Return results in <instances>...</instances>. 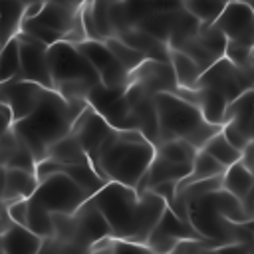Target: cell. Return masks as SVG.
I'll return each mask as SVG.
<instances>
[{
    "label": "cell",
    "instance_id": "obj_1",
    "mask_svg": "<svg viewBox=\"0 0 254 254\" xmlns=\"http://www.w3.org/2000/svg\"><path fill=\"white\" fill-rule=\"evenodd\" d=\"M89 198L105 216L111 236L139 244H147L151 230L167 208L165 198L151 189L139 192L115 181H107Z\"/></svg>",
    "mask_w": 254,
    "mask_h": 254
},
{
    "label": "cell",
    "instance_id": "obj_2",
    "mask_svg": "<svg viewBox=\"0 0 254 254\" xmlns=\"http://www.w3.org/2000/svg\"><path fill=\"white\" fill-rule=\"evenodd\" d=\"M87 105L85 99H65L56 89L42 91L36 107L22 119L12 123L14 135L28 147L38 161L46 159L48 147L71 131L79 111Z\"/></svg>",
    "mask_w": 254,
    "mask_h": 254
},
{
    "label": "cell",
    "instance_id": "obj_3",
    "mask_svg": "<svg viewBox=\"0 0 254 254\" xmlns=\"http://www.w3.org/2000/svg\"><path fill=\"white\" fill-rule=\"evenodd\" d=\"M153 157L155 145L139 129L113 127L89 161L105 181H115L135 189Z\"/></svg>",
    "mask_w": 254,
    "mask_h": 254
},
{
    "label": "cell",
    "instance_id": "obj_4",
    "mask_svg": "<svg viewBox=\"0 0 254 254\" xmlns=\"http://www.w3.org/2000/svg\"><path fill=\"white\" fill-rule=\"evenodd\" d=\"M155 107L159 123V143L169 139H185L192 147L200 149L222 127L206 121L198 105L177 93H155Z\"/></svg>",
    "mask_w": 254,
    "mask_h": 254
},
{
    "label": "cell",
    "instance_id": "obj_5",
    "mask_svg": "<svg viewBox=\"0 0 254 254\" xmlns=\"http://www.w3.org/2000/svg\"><path fill=\"white\" fill-rule=\"evenodd\" d=\"M48 62L52 73V89L65 99H85L91 87L99 83V75L79 48L67 40L48 46Z\"/></svg>",
    "mask_w": 254,
    "mask_h": 254
},
{
    "label": "cell",
    "instance_id": "obj_6",
    "mask_svg": "<svg viewBox=\"0 0 254 254\" xmlns=\"http://www.w3.org/2000/svg\"><path fill=\"white\" fill-rule=\"evenodd\" d=\"M32 198L44 204L50 212H73L89 198V194L64 171H56L38 181Z\"/></svg>",
    "mask_w": 254,
    "mask_h": 254
},
{
    "label": "cell",
    "instance_id": "obj_7",
    "mask_svg": "<svg viewBox=\"0 0 254 254\" xmlns=\"http://www.w3.org/2000/svg\"><path fill=\"white\" fill-rule=\"evenodd\" d=\"M252 85H254L252 73L236 67L224 56L220 60H216L210 67H206L200 73L198 81H196V87H204V89L214 91L226 103H230L232 99H236L240 93L252 89Z\"/></svg>",
    "mask_w": 254,
    "mask_h": 254
},
{
    "label": "cell",
    "instance_id": "obj_8",
    "mask_svg": "<svg viewBox=\"0 0 254 254\" xmlns=\"http://www.w3.org/2000/svg\"><path fill=\"white\" fill-rule=\"evenodd\" d=\"M16 40L20 44V69L14 79L34 81L42 87L52 89V73L48 62V46L26 32H18Z\"/></svg>",
    "mask_w": 254,
    "mask_h": 254
},
{
    "label": "cell",
    "instance_id": "obj_9",
    "mask_svg": "<svg viewBox=\"0 0 254 254\" xmlns=\"http://www.w3.org/2000/svg\"><path fill=\"white\" fill-rule=\"evenodd\" d=\"M79 48V52L91 62V65L95 67L99 81L107 87H115V89H127L129 85V71L121 65V62L111 54V50L105 46L103 40H81L75 44Z\"/></svg>",
    "mask_w": 254,
    "mask_h": 254
},
{
    "label": "cell",
    "instance_id": "obj_10",
    "mask_svg": "<svg viewBox=\"0 0 254 254\" xmlns=\"http://www.w3.org/2000/svg\"><path fill=\"white\" fill-rule=\"evenodd\" d=\"M224 48H226V36L214 24L200 22L194 36H190L179 50L190 56L200 67V71H204L224 56Z\"/></svg>",
    "mask_w": 254,
    "mask_h": 254
},
{
    "label": "cell",
    "instance_id": "obj_11",
    "mask_svg": "<svg viewBox=\"0 0 254 254\" xmlns=\"http://www.w3.org/2000/svg\"><path fill=\"white\" fill-rule=\"evenodd\" d=\"M212 24L226 36V40L250 44L254 48V24L250 2H228Z\"/></svg>",
    "mask_w": 254,
    "mask_h": 254
},
{
    "label": "cell",
    "instance_id": "obj_12",
    "mask_svg": "<svg viewBox=\"0 0 254 254\" xmlns=\"http://www.w3.org/2000/svg\"><path fill=\"white\" fill-rule=\"evenodd\" d=\"M129 81L139 83L151 93H175L179 87L169 60H143L135 69L129 71Z\"/></svg>",
    "mask_w": 254,
    "mask_h": 254
},
{
    "label": "cell",
    "instance_id": "obj_13",
    "mask_svg": "<svg viewBox=\"0 0 254 254\" xmlns=\"http://www.w3.org/2000/svg\"><path fill=\"white\" fill-rule=\"evenodd\" d=\"M111 129L113 127L105 121V117L99 111H95L89 103L79 111V115L75 117V121L71 125V133L79 139L87 157H91L101 147V143L105 141V137L109 135Z\"/></svg>",
    "mask_w": 254,
    "mask_h": 254
},
{
    "label": "cell",
    "instance_id": "obj_14",
    "mask_svg": "<svg viewBox=\"0 0 254 254\" xmlns=\"http://www.w3.org/2000/svg\"><path fill=\"white\" fill-rule=\"evenodd\" d=\"M42 91H44L42 85H38L34 81H26V79L0 81V97L12 111V123L26 117L36 107Z\"/></svg>",
    "mask_w": 254,
    "mask_h": 254
},
{
    "label": "cell",
    "instance_id": "obj_15",
    "mask_svg": "<svg viewBox=\"0 0 254 254\" xmlns=\"http://www.w3.org/2000/svg\"><path fill=\"white\" fill-rule=\"evenodd\" d=\"M38 187L36 171L6 167L0 169V198L2 204H8L18 198H28Z\"/></svg>",
    "mask_w": 254,
    "mask_h": 254
},
{
    "label": "cell",
    "instance_id": "obj_16",
    "mask_svg": "<svg viewBox=\"0 0 254 254\" xmlns=\"http://www.w3.org/2000/svg\"><path fill=\"white\" fill-rule=\"evenodd\" d=\"M222 189L228 190L230 194H234L238 200L244 202V206L252 212L254 208V171L248 169L242 161L232 163L230 167H226V171L222 173Z\"/></svg>",
    "mask_w": 254,
    "mask_h": 254
},
{
    "label": "cell",
    "instance_id": "obj_17",
    "mask_svg": "<svg viewBox=\"0 0 254 254\" xmlns=\"http://www.w3.org/2000/svg\"><path fill=\"white\" fill-rule=\"evenodd\" d=\"M44 238L32 232L24 224L12 222L6 230L0 234V252L8 254H36L42 248Z\"/></svg>",
    "mask_w": 254,
    "mask_h": 254
},
{
    "label": "cell",
    "instance_id": "obj_18",
    "mask_svg": "<svg viewBox=\"0 0 254 254\" xmlns=\"http://www.w3.org/2000/svg\"><path fill=\"white\" fill-rule=\"evenodd\" d=\"M189 173H190V165L173 163V161H167L161 155H155L135 189L141 192V190H147V189H151V187H155L159 183H165V181H177L179 183Z\"/></svg>",
    "mask_w": 254,
    "mask_h": 254
},
{
    "label": "cell",
    "instance_id": "obj_19",
    "mask_svg": "<svg viewBox=\"0 0 254 254\" xmlns=\"http://www.w3.org/2000/svg\"><path fill=\"white\" fill-rule=\"evenodd\" d=\"M6 167L36 171V159L32 157L28 147L14 135L12 127L0 135V169Z\"/></svg>",
    "mask_w": 254,
    "mask_h": 254
},
{
    "label": "cell",
    "instance_id": "obj_20",
    "mask_svg": "<svg viewBox=\"0 0 254 254\" xmlns=\"http://www.w3.org/2000/svg\"><path fill=\"white\" fill-rule=\"evenodd\" d=\"M222 123H230L232 127L242 131L252 141V137H254V95H252V89L240 93L236 99H232L226 105Z\"/></svg>",
    "mask_w": 254,
    "mask_h": 254
},
{
    "label": "cell",
    "instance_id": "obj_21",
    "mask_svg": "<svg viewBox=\"0 0 254 254\" xmlns=\"http://www.w3.org/2000/svg\"><path fill=\"white\" fill-rule=\"evenodd\" d=\"M119 40H123L125 44H129L131 48H135L139 54L145 56V60H169V46L161 40H157L155 36L131 26V28H125L117 34Z\"/></svg>",
    "mask_w": 254,
    "mask_h": 254
},
{
    "label": "cell",
    "instance_id": "obj_22",
    "mask_svg": "<svg viewBox=\"0 0 254 254\" xmlns=\"http://www.w3.org/2000/svg\"><path fill=\"white\" fill-rule=\"evenodd\" d=\"M50 159L62 163V165H71V163H91L85 149L81 147L79 139L69 131L67 135L60 137L56 143H52L48 147V155Z\"/></svg>",
    "mask_w": 254,
    "mask_h": 254
},
{
    "label": "cell",
    "instance_id": "obj_23",
    "mask_svg": "<svg viewBox=\"0 0 254 254\" xmlns=\"http://www.w3.org/2000/svg\"><path fill=\"white\" fill-rule=\"evenodd\" d=\"M58 171H64L71 181H75L89 196L93 192H97L107 181L93 169L91 163H71V165H62L60 163V169Z\"/></svg>",
    "mask_w": 254,
    "mask_h": 254
},
{
    "label": "cell",
    "instance_id": "obj_24",
    "mask_svg": "<svg viewBox=\"0 0 254 254\" xmlns=\"http://www.w3.org/2000/svg\"><path fill=\"white\" fill-rule=\"evenodd\" d=\"M169 62L173 65L177 83L181 87L194 89L196 87V81H198V77L202 73L200 67L196 65V62L190 56H187L185 52H181V50H169Z\"/></svg>",
    "mask_w": 254,
    "mask_h": 254
},
{
    "label": "cell",
    "instance_id": "obj_25",
    "mask_svg": "<svg viewBox=\"0 0 254 254\" xmlns=\"http://www.w3.org/2000/svg\"><path fill=\"white\" fill-rule=\"evenodd\" d=\"M24 18L22 0H0V46L20 32Z\"/></svg>",
    "mask_w": 254,
    "mask_h": 254
},
{
    "label": "cell",
    "instance_id": "obj_26",
    "mask_svg": "<svg viewBox=\"0 0 254 254\" xmlns=\"http://www.w3.org/2000/svg\"><path fill=\"white\" fill-rule=\"evenodd\" d=\"M99 113L115 129H139L137 127V117H135V113L131 109V103L125 97V91H123V95L113 99L107 107H103Z\"/></svg>",
    "mask_w": 254,
    "mask_h": 254
},
{
    "label": "cell",
    "instance_id": "obj_27",
    "mask_svg": "<svg viewBox=\"0 0 254 254\" xmlns=\"http://www.w3.org/2000/svg\"><path fill=\"white\" fill-rule=\"evenodd\" d=\"M198 26H200V20L196 16H192L185 6H181V10H179V14H177V18L173 22L169 40H167L169 50H179L190 36H194Z\"/></svg>",
    "mask_w": 254,
    "mask_h": 254
},
{
    "label": "cell",
    "instance_id": "obj_28",
    "mask_svg": "<svg viewBox=\"0 0 254 254\" xmlns=\"http://www.w3.org/2000/svg\"><path fill=\"white\" fill-rule=\"evenodd\" d=\"M155 155H161L173 163L192 165V159L196 155V147H192L185 139H169V141H161L159 145H155Z\"/></svg>",
    "mask_w": 254,
    "mask_h": 254
},
{
    "label": "cell",
    "instance_id": "obj_29",
    "mask_svg": "<svg viewBox=\"0 0 254 254\" xmlns=\"http://www.w3.org/2000/svg\"><path fill=\"white\" fill-rule=\"evenodd\" d=\"M200 149H204L206 153H210V155H212L216 161H220L224 167H230L232 163H236V161L242 159V151L236 149V147L224 137L222 131H216Z\"/></svg>",
    "mask_w": 254,
    "mask_h": 254
},
{
    "label": "cell",
    "instance_id": "obj_30",
    "mask_svg": "<svg viewBox=\"0 0 254 254\" xmlns=\"http://www.w3.org/2000/svg\"><path fill=\"white\" fill-rule=\"evenodd\" d=\"M226 171V167L216 161L210 153H206L204 149H196V155L192 159L190 165V173L187 177H183L181 181H198V179H208V177H218Z\"/></svg>",
    "mask_w": 254,
    "mask_h": 254
},
{
    "label": "cell",
    "instance_id": "obj_31",
    "mask_svg": "<svg viewBox=\"0 0 254 254\" xmlns=\"http://www.w3.org/2000/svg\"><path fill=\"white\" fill-rule=\"evenodd\" d=\"M26 226L32 232H36L38 236H42V238H48L54 232L52 212L44 204L34 200L32 196H28V220H26Z\"/></svg>",
    "mask_w": 254,
    "mask_h": 254
},
{
    "label": "cell",
    "instance_id": "obj_32",
    "mask_svg": "<svg viewBox=\"0 0 254 254\" xmlns=\"http://www.w3.org/2000/svg\"><path fill=\"white\" fill-rule=\"evenodd\" d=\"M20 69V44L14 38L0 46V81L14 79Z\"/></svg>",
    "mask_w": 254,
    "mask_h": 254
},
{
    "label": "cell",
    "instance_id": "obj_33",
    "mask_svg": "<svg viewBox=\"0 0 254 254\" xmlns=\"http://www.w3.org/2000/svg\"><path fill=\"white\" fill-rule=\"evenodd\" d=\"M103 42H105V46L111 50V54L121 62V65H123L127 71L135 69V67L145 60V56H143V54H139L135 48H131L129 44H125V42H123V40H119L117 36L105 38Z\"/></svg>",
    "mask_w": 254,
    "mask_h": 254
},
{
    "label": "cell",
    "instance_id": "obj_34",
    "mask_svg": "<svg viewBox=\"0 0 254 254\" xmlns=\"http://www.w3.org/2000/svg\"><path fill=\"white\" fill-rule=\"evenodd\" d=\"M252 54H254V48L250 44H240V42L226 40L224 58L230 60L236 67H240L244 71H250V73H252Z\"/></svg>",
    "mask_w": 254,
    "mask_h": 254
},
{
    "label": "cell",
    "instance_id": "obj_35",
    "mask_svg": "<svg viewBox=\"0 0 254 254\" xmlns=\"http://www.w3.org/2000/svg\"><path fill=\"white\" fill-rule=\"evenodd\" d=\"M183 6H185L192 16H196L200 22L212 24V22L218 18V14L222 12V8H224L226 4H220V2H214V0H187Z\"/></svg>",
    "mask_w": 254,
    "mask_h": 254
},
{
    "label": "cell",
    "instance_id": "obj_36",
    "mask_svg": "<svg viewBox=\"0 0 254 254\" xmlns=\"http://www.w3.org/2000/svg\"><path fill=\"white\" fill-rule=\"evenodd\" d=\"M6 206V212L8 216L16 222V224H24L26 226V220H28V198H18V200H12Z\"/></svg>",
    "mask_w": 254,
    "mask_h": 254
},
{
    "label": "cell",
    "instance_id": "obj_37",
    "mask_svg": "<svg viewBox=\"0 0 254 254\" xmlns=\"http://www.w3.org/2000/svg\"><path fill=\"white\" fill-rule=\"evenodd\" d=\"M220 131L224 133V137L236 147V149H240V151H244L248 145H250V139L242 133V131H238L236 127H232L230 123H222V127H220Z\"/></svg>",
    "mask_w": 254,
    "mask_h": 254
},
{
    "label": "cell",
    "instance_id": "obj_38",
    "mask_svg": "<svg viewBox=\"0 0 254 254\" xmlns=\"http://www.w3.org/2000/svg\"><path fill=\"white\" fill-rule=\"evenodd\" d=\"M151 190L157 192L159 196H163L165 202H167V206H171V202H173V198H175V190H177V181H165V183H159V185L151 187Z\"/></svg>",
    "mask_w": 254,
    "mask_h": 254
},
{
    "label": "cell",
    "instance_id": "obj_39",
    "mask_svg": "<svg viewBox=\"0 0 254 254\" xmlns=\"http://www.w3.org/2000/svg\"><path fill=\"white\" fill-rule=\"evenodd\" d=\"M10 127H12V111L0 97V135Z\"/></svg>",
    "mask_w": 254,
    "mask_h": 254
},
{
    "label": "cell",
    "instance_id": "obj_40",
    "mask_svg": "<svg viewBox=\"0 0 254 254\" xmlns=\"http://www.w3.org/2000/svg\"><path fill=\"white\" fill-rule=\"evenodd\" d=\"M44 8V0H28L24 4V18L22 20H30L34 16H38V12Z\"/></svg>",
    "mask_w": 254,
    "mask_h": 254
},
{
    "label": "cell",
    "instance_id": "obj_41",
    "mask_svg": "<svg viewBox=\"0 0 254 254\" xmlns=\"http://www.w3.org/2000/svg\"><path fill=\"white\" fill-rule=\"evenodd\" d=\"M248 151H250V161H252V171H254V137H252V141L248 145Z\"/></svg>",
    "mask_w": 254,
    "mask_h": 254
},
{
    "label": "cell",
    "instance_id": "obj_42",
    "mask_svg": "<svg viewBox=\"0 0 254 254\" xmlns=\"http://www.w3.org/2000/svg\"><path fill=\"white\" fill-rule=\"evenodd\" d=\"M79 4H83V2H103V4H113V2H121V0H77Z\"/></svg>",
    "mask_w": 254,
    "mask_h": 254
},
{
    "label": "cell",
    "instance_id": "obj_43",
    "mask_svg": "<svg viewBox=\"0 0 254 254\" xmlns=\"http://www.w3.org/2000/svg\"><path fill=\"white\" fill-rule=\"evenodd\" d=\"M214 2H220V4H228V2H238V0H214ZM244 2H248V0H244Z\"/></svg>",
    "mask_w": 254,
    "mask_h": 254
},
{
    "label": "cell",
    "instance_id": "obj_44",
    "mask_svg": "<svg viewBox=\"0 0 254 254\" xmlns=\"http://www.w3.org/2000/svg\"><path fill=\"white\" fill-rule=\"evenodd\" d=\"M250 6H252V24H254V0H250Z\"/></svg>",
    "mask_w": 254,
    "mask_h": 254
},
{
    "label": "cell",
    "instance_id": "obj_45",
    "mask_svg": "<svg viewBox=\"0 0 254 254\" xmlns=\"http://www.w3.org/2000/svg\"><path fill=\"white\" fill-rule=\"evenodd\" d=\"M252 79H254V54H252Z\"/></svg>",
    "mask_w": 254,
    "mask_h": 254
},
{
    "label": "cell",
    "instance_id": "obj_46",
    "mask_svg": "<svg viewBox=\"0 0 254 254\" xmlns=\"http://www.w3.org/2000/svg\"><path fill=\"white\" fill-rule=\"evenodd\" d=\"M46 2V0H44ZM54 2H77V0H54Z\"/></svg>",
    "mask_w": 254,
    "mask_h": 254
},
{
    "label": "cell",
    "instance_id": "obj_47",
    "mask_svg": "<svg viewBox=\"0 0 254 254\" xmlns=\"http://www.w3.org/2000/svg\"><path fill=\"white\" fill-rule=\"evenodd\" d=\"M252 252H254V240H252Z\"/></svg>",
    "mask_w": 254,
    "mask_h": 254
},
{
    "label": "cell",
    "instance_id": "obj_48",
    "mask_svg": "<svg viewBox=\"0 0 254 254\" xmlns=\"http://www.w3.org/2000/svg\"><path fill=\"white\" fill-rule=\"evenodd\" d=\"M252 95H254V85H252Z\"/></svg>",
    "mask_w": 254,
    "mask_h": 254
},
{
    "label": "cell",
    "instance_id": "obj_49",
    "mask_svg": "<svg viewBox=\"0 0 254 254\" xmlns=\"http://www.w3.org/2000/svg\"><path fill=\"white\" fill-rule=\"evenodd\" d=\"M0 206H2V198H0Z\"/></svg>",
    "mask_w": 254,
    "mask_h": 254
},
{
    "label": "cell",
    "instance_id": "obj_50",
    "mask_svg": "<svg viewBox=\"0 0 254 254\" xmlns=\"http://www.w3.org/2000/svg\"><path fill=\"white\" fill-rule=\"evenodd\" d=\"M22 2H24V4H26V2H28V0H22Z\"/></svg>",
    "mask_w": 254,
    "mask_h": 254
},
{
    "label": "cell",
    "instance_id": "obj_51",
    "mask_svg": "<svg viewBox=\"0 0 254 254\" xmlns=\"http://www.w3.org/2000/svg\"><path fill=\"white\" fill-rule=\"evenodd\" d=\"M0 234H2V230H0Z\"/></svg>",
    "mask_w": 254,
    "mask_h": 254
},
{
    "label": "cell",
    "instance_id": "obj_52",
    "mask_svg": "<svg viewBox=\"0 0 254 254\" xmlns=\"http://www.w3.org/2000/svg\"><path fill=\"white\" fill-rule=\"evenodd\" d=\"M252 194H254V190H252Z\"/></svg>",
    "mask_w": 254,
    "mask_h": 254
},
{
    "label": "cell",
    "instance_id": "obj_53",
    "mask_svg": "<svg viewBox=\"0 0 254 254\" xmlns=\"http://www.w3.org/2000/svg\"><path fill=\"white\" fill-rule=\"evenodd\" d=\"M248 2H250V0H248Z\"/></svg>",
    "mask_w": 254,
    "mask_h": 254
}]
</instances>
